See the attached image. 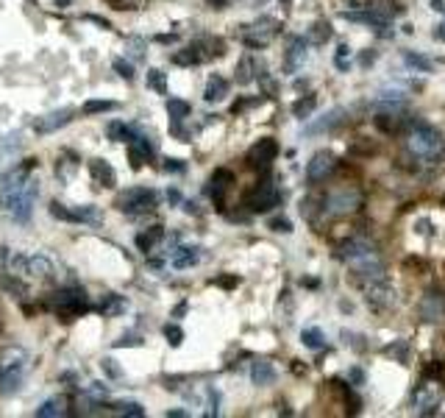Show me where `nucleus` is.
<instances>
[{
	"label": "nucleus",
	"instance_id": "1",
	"mask_svg": "<svg viewBox=\"0 0 445 418\" xmlns=\"http://www.w3.org/2000/svg\"><path fill=\"white\" fill-rule=\"evenodd\" d=\"M37 195H40V184H37V178L31 176L23 187L0 192V203H3L6 215H9L12 221L26 224V221L31 218V212H34V201H37Z\"/></svg>",
	"mask_w": 445,
	"mask_h": 418
},
{
	"label": "nucleus",
	"instance_id": "2",
	"mask_svg": "<svg viewBox=\"0 0 445 418\" xmlns=\"http://www.w3.org/2000/svg\"><path fill=\"white\" fill-rule=\"evenodd\" d=\"M114 206L125 215H145V212H153V209L159 206V198L148 187H131V190L117 195Z\"/></svg>",
	"mask_w": 445,
	"mask_h": 418
},
{
	"label": "nucleus",
	"instance_id": "3",
	"mask_svg": "<svg viewBox=\"0 0 445 418\" xmlns=\"http://www.w3.org/2000/svg\"><path fill=\"white\" fill-rule=\"evenodd\" d=\"M406 148L417 159H437L442 153V137L431 126H415L412 134L406 137Z\"/></svg>",
	"mask_w": 445,
	"mask_h": 418
},
{
	"label": "nucleus",
	"instance_id": "4",
	"mask_svg": "<svg viewBox=\"0 0 445 418\" xmlns=\"http://www.w3.org/2000/svg\"><path fill=\"white\" fill-rule=\"evenodd\" d=\"M276 34H279V23H276L273 17H262V20H256L254 26H245L243 40H245V45H251V48H265Z\"/></svg>",
	"mask_w": 445,
	"mask_h": 418
},
{
	"label": "nucleus",
	"instance_id": "5",
	"mask_svg": "<svg viewBox=\"0 0 445 418\" xmlns=\"http://www.w3.org/2000/svg\"><path fill=\"white\" fill-rule=\"evenodd\" d=\"M53 307H56V312H62V315H78V312H84L87 310V293L81 290V287H67V290H59L56 296H53Z\"/></svg>",
	"mask_w": 445,
	"mask_h": 418
},
{
	"label": "nucleus",
	"instance_id": "6",
	"mask_svg": "<svg viewBox=\"0 0 445 418\" xmlns=\"http://www.w3.org/2000/svg\"><path fill=\"white\" fill-rule=\"evenodd\" d=\"M359 203H362V198L356 190H337L326 198V212L340 218V215H348L354 209H359Z\"/></svg>",
	"mask_w": 445,
	"mask_h": 418
},
{
	"label": "nucleus",
	"instance_id": "7",
	"mask_svg": "<svg viewBox=\"0 0 445 418\" xmlns=\"http://www.w3.org/2000/svg\"><path fill=\"white\" fill-rule=\"evenodd\" d=\"M279 201H281V192L276 190V184L273 181H262L248 195V209H251V212H268V209H273Z\"/></svg>",
	"mask_w": 445,
	"mask_h": 418
},
{
	"label": "nucleus",
	"instance_id": "8",
	"mask_svg": "<svg viewBox=\"0 0 445 418\" xmlns=\"http://www.w3.org/2000/svg\"><path fill=\"white\" fill-rule=\"evenodd\" d=\"M73 115H76V109H56V112H48V115H42V117L34 120V131H37V134H53V131H59L62 126H67V123L73 120Z\"/></svg>",
	"mask_w": 445,
	"mask_h": 418
},
{
	"label": "nucleus",
	"instance_id": "9",
	"mask_svg": "<svg viewBox=\"0 0 445 418\" xmlns=\"http://www.w3.org/2000/svg\"><path fill=\"white\" fill-rule=\"evenodd\" d=\"M276 153H279V145H276V140L273 137H265V140H259L251 151H248V165L251 167H268L273 159H276Z\"/></svg>",
	"mask_w": 445,
	"mask_h": 418
},
{
	"label": "nucleus",
	"instance_id": "10",
	"mask_svg": "<svg viewBox=\"0 0 445 418\" xmlns=\"http://www.w3.org/2000/svg\"><path fill=\"white\" fill-rule=\"evenodd\" d=\"M334 153L331 151H317L312 159H309V165H306V178L315 184V181H323L331 170H334Z\"/></svg>",
	"mask_w": 445,
	"mask_h": 418
},
{
	"label": "nucleus",
	"instance_id": "11",
	"mask_svg": "<svg viewBox=\"0 0 445 418\" xmlns=\"http://www.w3.org/2000/svg\"><path fill=\"white\" fill-rule=\"evenodd\" d=\"M367 301H370L373 310H387V307L395 304V287H392L390 282L376 279V282L367 287Z\"/></svg>",
	"mask_w": 445,
	"mask_h": 418
},
{
	"label": "nucleus",
	"instance_id": "12",
	"mask_svg": "<svg viewBox=\"0 0 445 418\" xmlns=\"http://www.w3.org/2000/svg\"><path fill=\"white\" fill-rule=\"evenodd\" d=\"M128 156L134 167H142L145 162L153 159V145L148 142V137H131L128 140Z\"/></svg>",
	"mask_w": 445,
	"mask_h": 418
},
{
	"label": "nucleus",
	"instance_id": "13",
	"mask_svg": "<svg viewBox=\"0 0 445 418\" xmlns=\"http://www.w3.org/2000/svg\"><path fill=\"white\" fill-rule=\"evenodd\" d=\"M89 173H92V178L101 187H114L117 184V173H114V167L106 159H92L89 162Z\"/></svg>",
	"mask_w": 445,
	"mask_h": 418
},
{
	"label": "nucleus",
	"instance_id": "14",
	"mask_svg": "<svg viewBox=\"0 0 445 418\" xmlns=\"http://www.w3.org/2000/svg\"><path fill=\"white\" fill-rule=\"evenodd\" d=\"M200 262V249H189V246H184V249H173L170 251V265L173 268H178V271H184V268H192V265H198Z\"/></svg>",
	"mask_w": 445,
	"mask_h": 418
},
{
	"label": "nucleus",
	"instance_id": "15",
	"mask_svg": "<svg viewBox=\"0 0 445 418\" xmlns=\"http://www.w3.org/2000/svg\"><path fill=\"white\" fill-rule=\"evenodd\" d=\"M367 254H373V246H370L367 240H348V243H342L340 251H337V257L345 260V262H354V260L367 257Z\"/></svg>",
	"mask_w": 445,
	"mask_h": 418
},
{
	"label": "nucleus",
	"instance_id": "16",
	"mask_svg": "<svg viewBox=\"0 0 445 418\" xmlns=\"http://www.w3.org/2000/svg\"><path fill=\"white\" fill-rule=\"evenodd\" d=\"M251 379H254V385H259V387L273 385V382H276V368H273V362H270V360H256V362L251 365Z\"/></svg>",
	"mask_w": 445,
	"mask_h": 418
},
{
	"label": "nucleus",
	"instance_id": "17",
	"mask_svg": "<svg viewBox=\"0 0 445 418\" xmlns=\"http://www.w3.org/2000/svg\"><path fill=\"white\" fill-rule=\"evenodd\" d=\"M304 62H306V40H304V37H295V40L290 42V53H287L284 67H287V73H295Z\"/></svg>",
	"mask_w": 445,
	"mask_h": 418
},
{
	"label": "nucleus",
	"instance_id": "18",
	"mask_svg": "<svg viewBox=\"0 0 445 418\" xmlns=\"http://www.w3.org/2000/svg\"><path fill=\"white\" fill-rule=\"evenodd\" d=\"M226 95H229V81L214 73V76L206 81V92H203V98H206L209 103H220Z\"/></svg>",
	"mask_w": 445,
	"mask_h": 418
},
{
	"label": "nucleus",
	"instance_id": "19",
	"mask_svg": "<svg viewBox=\"0 0 445 418\" xmlns=\"http://www.w3.org/2000/svg\"><path fill=\"white\" fill-rule=\"evenodd\" d=\"M417 407H420L423 415H431L439 407V390L431 387V385H423L420 393H417Z\"/></svg>",
	"mask_w": 445,
	"mask_h": 418
},
{
	"label": "nucleus",
	"instance_id": "20",
	"mask_svg": "<svg viewBox=\"0 0 445 418\" xmlns=\"http://www.w3.org/2000/svg\"><path fill=\"white\" fill-rule=\"evenodd\" d=\"M67 412V399L64 396H53L48 399L42 407H37V415L40 418H56V415H64Z\"/></svg>",
	"mask_w": 445,
	"mask_h": 418
},
{
	"label": "nucleus",
	"instance_id": "21",
	"mask_svg": "<svg viewBox=\"0 0 445 418\" xmlns=\"http://www.w3.org/2000/svg\"><path fill=\"white\" fill-rule=\"evenodd\" d=\"M23 362H26V351L23 349H6L3 354H0V374L23 368Z\"/></svg>",
	"mask_w": 445,
	"mask_h": 418
},
{
	"label": "nucleus",
	"instance_id": "22",
	"mask_svg": "<svg viewBox=\"0 0 445 418\" xmlns=\"http://www.w3.org/2000/svg\"><path fill=\"white\" fill-rule=\"evenodd\" d=\"M342 109H334V112H329V115H323V120H317V123H312V126H306V134H320V131H329V128H334V126H340L342 123Z\"/></svg>",
	"mask_w": 445,
	"mask_h": 418
},
{
	"label": "nucleus",
	"instance_id": "23",
	"mask_svg": "<svg viewBox=\"0 0 445 418\" xmlns=\"http://www.w3.org/2000/svg\"><path fill=\"white\" fill-rule=\"evenodd\" d=\"M128 310V301L123 299V296H117V293H109V296H103V301H101V312L103 315H120V312H125Z\"/></svg>",
	"mask_w": 445,
	"mask_h": 418
},
{
	"label": "nucleus",
	"instance_id": "24",
	"mask_svg": "<svg viewBox=\"0 0 445 418\" xmlns=\"http://www.w3.org/2000/svg\"><path fill=\"white\" fill-rule=\"evenodd\" d=\"M206 56L200 53V45H192V48H184L178 53H173V62L181 65V67H189V65H200Z\"/></svg>",
	"mask_w": 445,
	"mask_h": 418
},
{
	"label": "nucleus",
	"instance_id": "25",
	"mask_svg": "<svg viewBox=\"0 0 445 418\" xmlns=\"http://www.w3.org/2000/svg\"><path fill=\"white\" fill-rule=\"evenodd\" d=\"M403 65L412 67V70H417V73H431V70H434L431 59H426V56H420V53H415V51H403Z\"/></svg>",
	"mask_w": 445,
	"mask_h": 418
},
{
	"label": "nucleus",
	"instance_id": "26",
	"mask_svg": "<svg viewBox=\"0 0 445 418\" xmlns=\"http://www.w3.org/2000/svg\"><path fill=\"white\" fill-rule=\"evenodd\" d=\"M229 181H232V173H229V170H217V173L211 176V198H214L217 203L222 201V192H226Z\"/></svg>",
	"mask_w": 445,
	"mask_h": 418
},
{
	"label": "nucleus",
	"instance_id": "27",
	"mask_svg": "<svg viewBox=\"0 0 445 418\" xmlns=\"http://www.w3.org/2000/svg\"><path fill=\"white\" fill-rule=\"evenodd\" d=\"M162 237H164V226H153L150 232H145V235L137 237V246H139V251L148 254V251H153V246H156Z\"/></svg>",
	"mask_w": 445,
	"mask_h": 418
},
{
	"label": "nucleus",
	"instance_id": "28",
	"mask_svg": "<svg viewBox=\"0 0 445 418\" xmlns=\"http://www.w3.org/2000/svg\"><path fill=\"white\" fill-rule=\"evenodd\" d=\"M331 40V26L326 23V20H320V23H315L312 28H309V42L312 45H326Z\"/></svg>",
	"mask_w": 445,
	"mask_h": 418
},
{
	"label": "nucleus",
	"instance_id": "29",
	"mask_svg": "<svg viewBox=\"0 0 445 418\" xmlns=\"http://www.w3.org/2000/svg\"><path fill=\"white\" fill-rule=\"evenodd\" d=\"M73 221H81V224H101V212L98 206H76L73 209Z\"/></svg>",
	"mask_w": 445,
	"mask_h": 418
},
{
	"label": "nucleus",
	"instance_id": "30",
	"mask_svg": "<svg viewBox=\"0 0 445 418\" xmlns=\"http://www.w3.org/2000/svg\"><path fill=\"white\" fill-rule=\"evenodd\" d=\"M376 126L381 128V131H398L401 126H403V117H398V112H381V115H376Z\"/></svg>",
	"mask_w": 445,
	"mask_h": 418
},
{
	"label": "nucleus",
	"instance_id": "31",
	"mask_svg": "<svg viewBox=\"0 0 445 418\" xmlns=\"http://www.w3.org/2000/svg\"><path fill=\"white\" fill-rule=\"evenodd\" d=\"M189 103L186 101H181V98H170L167 101V115H170V120H184V117H189Z\"/></svg>",
	"mask_w": 445,
	"mask_h": 418
},
{
	"label": "nucleus",
	"instance_id": "32",
	"mask_svg": "<svg viewBox=\"0 0 445 418\" xmlns=\"http://www.w3.org/2000/svg\"><path fill=\"white\" fill-rule=\"evenodd\" d=\"M301 340H304L306 349H315V351L326 346V335H323L320 329H315V326H312V329H304V332H301Z\"/></svg>",
	"mask_w": 445,
	"mask_h": 418
},
{
	"label": "nucleus",
	"instance_id": "33",
	"mask_svg": "<svg viewBox=\"0 0 445 418\" xmlns=\"http://www.w3.org/2000/svg\"><path fill=\"white\" fill-rule=\"evenodd\" d=\"M315 106H317V98H315V95H306V98H301V101L293 103V115L304 120V117H309V115L315 112Z\"/></svg>",
	"mask_w": 445,
	"mask_h": 418
},
{
	"label": "nucleus",
	"instance_id": "34",
	"mask_svg": "<svg viewBox=\"0 0 445 418\" xmlns=\"http://www.w3.org/2000/svg\"><path fill=\"white\" fill-rule=\"evenodd\" d=\"M17 387H20V368L0 374V393H12V390H17Z\"/></svg>",
	"mask_w": 445,
	"mask_h": 418
},
{
	"label": "nucleus",
	"instance_id": "35",
	"mask_svg": "<svg viewBox=\"0 0 445 418\" xmlns=\"http://www.w3.org/2000/svg\"><path fill=\"white\" fill-rule=\"evenodd\" d=\"M148 87L159 95H167V76L162 70H148Z\"/></svg>",
	"mask_w": 445,
	"mask_h": 418
},
{
	"label": "nucleus",
	"instance_id": "36",
	"mask_svg": "<svg viewBox=\"0 0 445 418\" xmlns=\"http://www.w3.org/2000/svg\"><path fill=\"white\" fill-rule=\"evenodd\" d=\"M109 137H112L114 142H128V140L137 137V134H134V128L125 126V123H112V126H109Z\"/></svg>",
	"mask_w": 445,
	"mask_h": 418
},
{
	"label": "nucleus",
	"instance_id": "37",
	"mask_svg": "<svg viewBox=\"0 0 445 418\" xmlns=\"http://www.w3.org/2000/svg\"><path fill=\"white\" fill-rule=\"evenodd\" d=\"M384 354H392L398 362H409V343L406 340H395L392 346L384 349Z\"/></svg>",
	"mask_w": 445,
	"mask_h": 418
},
{
	"label": "nucleus",
	"instance_id": "38",
	"mask_svg": "<svg viewBox=\"0 0 445 418\" xmlns=\"http://www.w3.org/2000/svg\"><path fill=\"white\" fill-rule=\"evenodd\" d=\"M114 109H117L114 101H89V103H84L87 115H101V112H114Z\"/></svg>",
	"mask_w": 445,
	"mask_h": 418
},
{
	"label": "nucleus",
	"instance_id": "39",
	"mask_svg": "<svg viewBox=\"0 0 445 418\" xmlns=\"http://www.w3.org/2000/svg\"><path fill=\"white\" fill-rule=\"evenodd\" d=\"M117 412H120V415H131V418H142V415H145V410H142L139 401H120V404H117Z\"/></svg>",
	"mask_w": 445,
	"mask_h": 418
},
{
	"label": "nucleus",
	"instance_id": "40",
	"mask_svg": "<svg viewBox=\"0 0 445 418\" xmlns=\"http://www.w3.org/2000/svg\"><path fill=\"white\" fill-rule=\"evenodd\" d=\"M125 51H128L134 59H145V40L128 37V40H125Z\"/></svg>",
	"mask_w": 445,
	"mask_h": 418
},
{
	"label": "nucleus",
	"instance_id": "41",
	"mask_svg": "<svg viewBox=\"0 0 445 418\" xmlns=\"http://www.w3.org/2000/svg\"><path fill=\"white\" fill-rule=\"evenodd\" d=\"M112 67H114V70H117V76H120V78H125V81H134V76H137V73H134V65H131V62H125V59H114V62H112Z\"/></svg>",
	"mask_w": 445,
	"mask_h": 418
},
{
	"label": "nucleus",
	"instance_id": "42",
	"mask_svg": "<svg viewBox=\"0 0 445 418\" xmlns=\"http://www.w3.org/2000/svg\"><path fill=\"white\" fill-rule=\"evenodd\" d=\"M251 70H254V62L245 56V59L240 62V67H237V81H240V84H251V81H254V73H251Z\"/></svg>",
	"mask_w": 445,
	"mask_h": 418
},
{
	"label": "nucleus",
	"instance_id": "43",
	"mask_svg": "<svg viewBox=\"0 0 445 418\" xmlns=\"http://www.w3.org/2000/svg\"><path fill=\"white\" fill-rule=\"evenodd\" d=\"M164 337H167L170 346H181V343H184V329H181L178 324H167V326H164Z\"/></svg>",
	"mask_w": 445,
	"mask_h": 418
},
{
	"label": "nucleus",
	"instance_id": "44",
	"mask_svg": "<svg viewBox=\"0 0 445 418\" xmlns=\"http://www.w3.org/2000/svg\"><path fill=\"white\" fill-rule=\"evenodd\" d=\"M51 215H53V218H59V221H70V224H76V221H73V209H67V206H64V203H59V201H53V203H51Z\"/></svg>",
	"mask_w": 445,
	"mask_h": 418
},
{
	"label": "nucleus",
	"instance_id": "45",
	"mask_svg": "<svg viewBox=\"0 0 445 418\" xmlns=\"http://www.w3.org/2000/svg\"><path fill=\"white\" fill-rule=\"evenodd\" d=\"M101 368H103V374H106V376H112V379H120V376H123V368H120L112 357H106V360L101 362Z\"/></svg>",
	"mask_w": 445,
	"mask_h": 418
},
{
	"label": "nucleus",
	"instance_id": "46",
	"mask_svg": "<svg viewBox=\"0 0 445 418\" xmlns=\"http://www.w3.org/2000/svg\"><path fill=\"white\" fill-rule=\"evenodd\" d=\"M348 56H351V48L348 45H340L337 48V56H334V65L340 67V70H348L351 65H348Z\"/></svg>",
	"mask_w": 445,
	"mask_h": 418
},
{
	"label": "nucleus",
	"instance_id": "47",
	"mask_svg": "<svg viewBox=\"0 0 445 418\" xmlns=\"http://www.w3.org/2000/svg\"><path fill=\"white\" fill-rule=\"evenodd\" d=\"M270 229H273V232L287 235V232H293V224H290L287 218H273V221H270Z\"/></svg>",
	"mask_w": 445,
	"mask_h": 418
},
{
	"label": "nucleus",
	"instance_id": "48",
	"mask_svg": "<svg viewBox=\"0 0 445 418\" xmlns=\"http://www.w3.org/2000/svg\"><path fill=\"white\" fill-rule=\"evenodd\" d=\"M142 340L137 335H123L120 340H114V349H123V346H139Z\"/></svg>",
	"mask_w": 445,
	"mask_h": 418
},
{
	"label": "nucleus",
	"instance_id": "49",
	"mask_svg": "<svg viewBox=\"0 0 445 418\" xmlns=\"http://www.w3.org/2000/svg\"><path fill=\"white\" fill-rule=\"evenodd\" d=\"M445 374V362H431V365H426V376H442Z\"/></svg>",
	"mask_w": 445,
	"mask_h": 418
},
{
	"label": "nucleus",
	"instance_id": "50",
	"mask_svg": "<svg viewBox=\"0 0 445 418\" xmlns=\"http://www.w3.org/2000/svg\"><path fill=\"white\" fill-rule=\"evenodd\" d=\"M164 170H167V173H184V162H181V159H167V162H164Z\"/></svg>",
	"mask_w": 445,
	"mask_h": 418
},
{
	"label": "nucleus",
	"instance_id": "51",
	"mask_svg": "<svg viewBox=\"0 0 445 418\" xmlns=\"http://www.w3.org/2000/svg\"><path fill=\"white\" fill-rule=\"evenodd\" d=\"M434 37H437L439 42H445V23H439V26L434 28Z\"/></svg>",
	"mask_w": 445,
	"mask_h": 418
},
{
	"label": "nucleus",
	"instance_id": "52",
	"mask_svg": "<svg viewBox=\"0 0 445 418\" xmlns=\"http://www.w3.org/2000/svg\"><path fill=\"white\" fill-rule=\"evenodd\" d=\"M167 201H170V203H178V201H181L178 190H167Z\"/></svg>",
	"mask_w": 445,
	"mask_h": 418
},
{
	"label": "nucleus",
	"instance_id": "53",
	"mask_svg": "<svg viewBox=\"0 0 445 418\" xmlns=\"http://www.w3.org/2000/svg\"><path fill=\"white\" fill-rule=\"evenodd\" d=\"M431 9L434 12H445V3H442V0H431Z\"/></svg>",
	"mask_w": 445,
	"mask_h": 418
},
{
	"label": "nucleus",
	"instance_id": "54",
	"mask_svg": "<svg viewBox=\"0 0 445 418\" xmlns=\"http://www.w3.org/2000/svg\"><path fill=\"white\" fill-rule=\"evenodd\" d=\"M184 312H186V301H181V304H178V307H175V312H173V315H175V318H181V315H184Z\"/></svg>",
	"mask_w": 445,
	"mask_h": 418
},
{
	"label": "nucleus",
	"instance_id": "55",
	"mask_svg": "<svg viewBox=\"0 0 445 418\" xmlns=\"http://www.w3.org/2000/svg\"><path fill=\"white\" fill-rule=\"evenodd\" d=\"M417 232H420V235L428 232V221H420V224H417Z\"/></svg>",
	"mask_w": 445,
	"mask_h": 418
},
{
	"label": "nucleus",
	"instance_id": "56",
	"mask_svg": "<svg viewBox=\"0 0 445 418\" xmlns=\"http://www.w3.org/2000/svg\"><path fill=\"white\" fill-rule=\"evenodd\" d=\"M351 376H354V382H362V371H356V368H354V371H351Z\"/></svg>",
	"mask_w": 445,
	"mask_h": 418
},
{
	"label": "nucleus",
	"instance_id": "57",
	"mask_svg": "<svg viewBox=\"0 0 445 418\" xmlns=\"http://www.w3.org/2000/svg\"><path fill=\"white\" fill-rule=\"evenodd\" d=\"M167 415H173V418H184V410H170Z\"/></svg>",
	"mask_w": 445,
	"mask_h": 418
}]
</instances>
